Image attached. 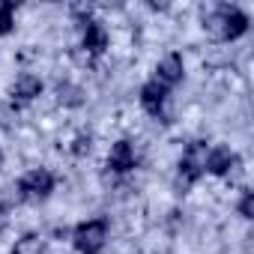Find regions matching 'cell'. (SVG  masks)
I'll return each mask as SVG.
<instances>
[{
  "instance_id": "6da1fadb",
  "label": "cell",
  "mask_w": 254,
  "mask_h": 254,
  "mask_svg": "<svg viewBox=\"0 0 254 254\" xmlns=\"http://www.w3.org/2000/svg\"><path fill=\"white\" fill-rule=\"evenodd\" d=\"M203 30L215 42H233V39L248 33V15L239 6L218 3L209 15H203Z\"/></svg>"
},
{
  "instance_id": "7a4b0ae2",
  "label": "cell",
  "mask_w": 254,
  "mask_h": 254,
  "mask_svg": "<svg viewBox=\"0 0 254 254\" xmlns=\"http://www.w3.org/2000/svg\"><path fill=\"white\" fill-rule=\"evenodd\" d=\"M206 156H209V144L206 141H191L186 150H183V159H180V174H177V191L186 194L206 171Z\"/></svg>"
},
{
  "instance_id": "3957f363",
  "label": "cell",
  "mask_w": 254,
  "mask_h": 254,
  "mask_svg": "<svg viewBox=\"0 0 254 254\" xmlns=\"http://www.w3.org/2000/svg\"><path fill=\"white\" fill-rule=\"evenodd\" d=\"M72 242L81 254H102L105 242H108V221L105 218H90L81 221L72 230Z\"/></svg>"
},
{
  "instance_id": "277c9868",
  "label": "cell",
  "mask_w": 254,
  "mask_h": 254,
  "mask_svg": "<svg viewBox=\"0 0 254 254\" xmlns=\"http://www.w3.org/2000/svg\"><path fill=\"white\" fill-rule=\"evenodd\" d=\"M54 183H57V180H54L51 171H45V168H33V171H27V174L18 180V197H21L24 203H39V200L51 197Z\"/></svg>"
},
{
  "instance_id": "5b68a950",
  "label": "cell",
  "mask_w": 254,
  "mask_h": 254,
  "mask_svg": "<svg viewBox=\"0 0 254 254\" xmlns=\"http://www.w3.org/2000/svg\"><path fill=\"white\" fill-rule=\"evenodd\" d=\"M183 75H186V63H183V57H180L177 51L165 54V57L159 60V66H156V81H159L162 87H168V90H171L174 84H180Z\"/></svg>"
},
{
  "instance_id": "8992f818",
  "label": "cell",
  "mask_w": 254,
  "mask_h": 254,
  "mask_svg": "<svg viewBox=\"0 0 254 254\" xmlns=\"http://www.w3.org/2000/svg\"><path fill=\"white\" fill-rule=\"evenodd\" d=\"M81 30H84V36H81V51H87L90 57H96V54H102V51L108 48V30H105L102 21L90 18L87 24H81Z\"/></svg>"
},
{
  "instance_id": "52a82bcc",
  "label": "cell",
  "mask_w": 254,
  "mask_h": 254,
  "mask_svg": "<svg viewBox=\"0 0 254 254\" xmlns=\"http://www.w3.org/2000/svg\"><path fill=\"white\" fill-rule=\"evenodd\" d=\"M39 93H42V81H39V75H33V72H21V75L15 78V84L9 87L12 105H27V102H33Z\"/></svg>"
},
{
  "instance_id": "ba28073f",
  "label": "cell",
  "mask_w": 254,
  "mask_h": 254,
  "mask_svg": "<svg viewBox=\"0 0 254 254\" xmlns=\"http://www.w3.org/2000/svg\"><path fill=\"white\" fill-rule=\"evenodd\" d=\"M236 165H239V156H236L230 147H209L206 174H212V177H227Z\"/></svg>"
},
{
  "instance_id": "9c48e42d",
  "label": "cell",
  "mask_w": 254,
  "mask_h": 254,
  "mask_svg": "<svg viewBox=\"0 0 254 254\" xmlns=\"http://www.w3.org/2000/svg\"><path fill=\"white\" fill-rule=\"evenodd\" d=\"M168 87H162L156 78L153 81H147L144 87H141V105H144V111L147 114H153V117H162V111H165V105H168Z\"/></svg>"
},
{
  "instance_id": "30bf717a",
  "label": "cell",
  "mask_w": 254,
  "mask_h": 254,
  "mask_svg": "<svg viewBox=\"0 0 254 254\" xmlns=\"http://www.w3.org/2000/svg\"><path fill=\"white\" fill-rule=\"evenodd\" d=\"M138 165V156H135V147L129 141H117L108 153V168L114 174H129L132 168Z\"/></svg>"
},
{
  "instance_id": "8fae6325",
  "label": "cell",
  "mask_w": 254,
  "mask_h": 254,
  "mask_svg": "<svg viewBox=\"0 0 254 254\" xmlns=\"http://www.w3.org/2000/svg\"><path fill=\"white\" fill-rule=\"evenodd\" d=\"M45 236L42 233H36V230H30V233H24V236H18L15 239V245H12V251L9 254H42L45 251Z\"/></svg>"
},
{
  "instance_id": "7c38bea8",
  "label": "cell",
  "mask_w": 254,
  "mask_h": 254,
  "mask_svg": "<svg viewBox=\"0 0 254 254\" xmlns=\"http://www.w3.org/2000/svg\"><path fill=\"white\" fill-rule=\"evenodd\" d=\"M57 102H60L63 108H81V105L87 102V93H84V87L63 81V84L57 87Z\"/></svg>"
},
{
  "instance_id": "4fadbf2b",
  "label": "cell",
  "mask_w": 254,
  "mask_h": 254,
  "mask_svg": "<svg viewBox=\"0 0 254 254\" xmlns=\"http://www.w3.org/2000/svg\"><path fill=\"white\" fill-rule=\"evenodd\" d=\"M12 30H15V3L3 0L0 3V36H9Z\"/></svg>"
},
{
  "instance_id": "5bb4252c",
  "label": "cell",
  "mask_w": 254,
  "mask_h": 254,
  "mask_svg": "<svg viewBox=\"0 0 254 254\" xmlns=\"http://www.w3.org/2000/svg\"><path fill=\"white\" fill-rule=\"evenodd\" d=\"M15 123H18V108L12 102H0V129L9 132L15 129Z\"/></svg>"
},
{
  "instance_id": "9a60e30c",
  "label": "cell",
  "mask_w": 254,
  "mask_h": 254,
  "mask_svg": "<svg viewBox=\"0 0 254 254\" xmlns=\"http://www.w3.org/2000/svg\"><path fill=\"white\" fill-rule=\"evenodd\" d=\"M90 150H93V135H90V132H78V135L72 138V144H69V153L78 156V159L87 156Z\"/></svg>"
},
{
  "instance_id": "2e32d148",
  "label": "cell",
  "mask_w": 254,
  "mask_h": 254,
  "mask_svg": "<svg viewBox=\"0 0 254 254\" xmlns=\"http://www.w3.org/2000/svg\"><path fill=\"white\" fill-rule=\"evenodd\" d=\"M236 212H239L245 221L254 218V191H242V197H239V203H236Z\"/></svg>"
},
{
  "instance_id": "e0dca14e",
  "label": "cell",
  "mask_w": 254,
  "mask_h": 254,
  "mask_svg": "<svg viewBox=\"0 0 254 254\" xmlns=\"http://www.w3.org/2000/svg\"><path fill=\"white\" fill-rule=\"evenodd\" d=\"M9 212H12V206H9V203H0V233L9 227V218H12Z\"/></svg>"
},
{
  "instance_id": "ac0fdd59",
  "label": "cell",
  "mask_w": 254,
  "mask_h": 254,
  "mask_svg": "<svg viewBox=\"0 0 254 254\" xmlns=\"http://www.w3.org/2000/svg\"><path fill=\"white\" fill-rule=\"evenodd\" d=\"M0 168H3V150H0Z\"/></svg>"
}]
</instances>
